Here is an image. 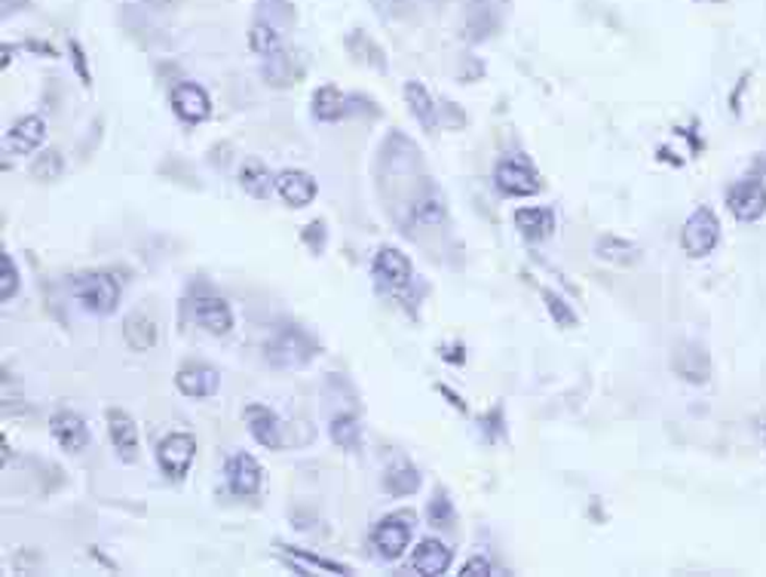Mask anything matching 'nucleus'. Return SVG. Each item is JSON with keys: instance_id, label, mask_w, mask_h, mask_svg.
Masks as SVG:
<instances>
[{"instance_id": "nucleus-1", "label": "nucleus", "mask_w": 766, "mask_h": 577, "mask_svg": "<svg viewBox=\"0 0 766 577\" xmlns=\"http://www.w3.org/2000/svg\"><path fill=\"white\" fill-rule=\"evenodd\" d=\"M71 296L77 298V304L86 314L111 316L120 304L123 286L111 271H86L71 280Z\"/></svg>"}, {"instance_id": "nucleus-2", "label": "nucleus", "mask_w": 766, "mask_h": 577, "mask_svg": "<svg viewBox=\"0 0 766 577\" xmlns=\"http://www.w3.org/2000/svg\"><path fill=\"white\" fill-rule=\"evenodd\" d=\"M313 350L316 345L307 332H301L297 326H279L264 345V360L273 369H297V365L311 363Z\"/></svg>"}, {"instance_id": "nucleus-3", "label": "nucleus", "mask_w": 766, "mask_h": 577, "mask_svg": "<svg viewBox=\"0 0 766 577\" xmlns=\"http://www.w3.org/2000/svg\"><path fill=\"white\" fill-rule=\"evenodd\" d=\"M414 528H417V516L411 510H396L384 516L372 531V546H375L377 556L387 562L399 560L414 538Z\"/></svg>"}, {"instance_id": "nucleus-4", "label": "nucleus", "mask_w": 766, "mask_h": 577, "mask_svg": "<svg viewBox=\"0 0 766 577\" xmlns=\"http://www.w3.org/2000/svg\"><path fill=\"white\" fill-rule=\"evenodd\" d=\"M494 184L506 197H537L539 191H543V179H539L537 166L531 164L527 157H522V154L503 157L500 164L494 166Z\"/></svg>"}, {"instance_id": "nucleus-5", "label": "nucleus", "mask_w": 766, "mask_h": 577, "mask_svg": "<svg viewBox=\"0 0 766 577\" xmlns=\"http://www.w3.org/2000/svg\"><path fill=\"white\" fill-rule=\"evenodd\" d=\"M720 243V221L718 215L712 213L708 206H700L696 213H690V218L681 228V247L690 259H705L712 255Z\"/></svg>"}, {"instance_id": "nucleus-6", "label": "nucleus", "mask_w": 766, "mask_h": 577, "mask_svg": "<svg viewBox=\"0 0 766 577\" xmlns=\"http://www.w3.org/2000/svg\"><path fill=\"white\" fill-rule=\"evenodd\" d=\"M196 458V436L187 430H175V433H166L163 440L157 443V464L163 470V477L169 479H184L191 473Z\"/></svg>"}, {"instance_id": "nucleus-7", "label": "nucleus", "mask_w": 766, "mask_h": 577, "mask_svg": "<svg viewBox=\"0 0 766 577\" xmlns=\"http://www.w3.org/2000/svg\"><path fill=\"white\" fill-rule=\"evenodd\" d=\"M372 277L377 280V286H384L390 292H399V289H408L411 280H414V264H411L405 252H399L396 247H384L375 252Z\"/></svg>"}, {"instance_id": "nucleus-8", "label": "nucleus", "mask_w": 766, "mask_h": 577, "mask_svg": "<svg viewBox=\"0 0 766 577\" xmlns=\"http://www.w3.org/2000/svg\"><path fill=\"white\" fill-rule=\"evenodd\" d=\"M169 105H172V111H175V117H179L181 123H187V127H196V123L209 120V115H212V99H209V93L194 81H181L179 86H172Z\"/></svg>"}, {"instance_id": "nucleus-9", "label": "nucleus", "mask_w": 766, "mask_h": 577, "mask_svg": "<svg viewBox=\"0 0 766 577\" xmlns=\"http://www.w3.org/2000/svg\"><path fill=\"white\" fill-rule=\"evenodd\" d=\"M727 209L733 213L735 221L749 225L766 215V184L757 179H742V182L730 184L727 191Z\"/></svg>"}, {"instance_id": "nucleus-10", "label": "nucleus", "mask_w": 766, "mask_h": 577, "mask_svg": "<svg viewBox=\"0 0 766 577\" xmlns=\"http://www.w3.org/2000/svg\"><path fill=\"white\" fill-rule=\"evenodd\" d=\"M671 369L686 384H708L712 378V360L700 341H681L671 350Z\"/></svg>"}, {"instance_id": "nucleus-11", "label": "nucleus", "mask_w": 766, "mask_h": 577, "mask_svg": "<svg viewBox=\"0 0 766 577\" xmlns=\"http://www.w3.org/2000/svg\"><path fill=\"white\" fill-rule=\"evenodd\" d=\"M224 479L228 489L240 497H255L262 492V464L255 461L248 452H236L224 461Z\"/></svg>"}, {"instance_id": "nucleus-12", "label": "nucleus", "mask_w": 766, "mask_h": 577, "mask_svg": "<svg viewBox=\"0 0 766 577\" xmlns=\"http://www.w3.org/2000/svg\"><path fill=\"white\" fill-rule=\"evenodd\" d=\"M191 314H194L196 326L209 335H228L233 329V311L221 296H196Z\"/></svg>"}, {"instance_id": "nucleus-13", "label": "nucleus", "mask_w": 766, "mask_h": 577, "mask_svg": "<svg viewBox=\"0 0 766 577\" xmlns=\"http://www.w3.org/2000/svg\"><path fill=\"white\" fill-rule=\"evenodd\" d=\"M105 418H108V436H111L117 458L123 464L138 461V428H135L132 414L123 409H108Z\"/></svg>"}, {"instance_id": "nucleus-14", "label": "nucleus", "mask_w": 766, "mask_h": 577, "mask_svg": "<svg viewBox=\"0 0 766 577\" xmlns=\"http://www.w3.org/2000/svg\"><path fill=\"white\" fill-rule=\"evenodd\" d=\"M243 421L248 428V436L264 448H279L282 446V424L273 409H267L262 402H252L243 409Z\"/></svg>"}, {"instance_id": "nucleus-15", "label": "nucleus", "mask_w": 766, "mask_h": 577, "mask_svg": "<svg viewBox=\"0 0 766 577\" xmlns=\"http://www.w3.org/2000/svg\"><path fill=\"white\" fill-rule=\"evenodd\" d=\"M218 369L209 363H184L175 372V387L181 396H191V399H206L218 390Z\"/></svg>"}, {"instance_id": "nucleus-16", "label": "nucleus", "mask_w": 766, "mask_h": 577, "mask_svg": "<svg viewBox=\"0 0 766 577\" xmlns=\"http://www.w3.org/2000/svg\"><path fill=\"white\" fill-rule=\"evenodd\" d=\"M49 433H52V440L65 448V452H71V455H77V452H83V448L89 446V428H86V421H83L77 412H68V409L52 412V418H49Z\"/></svg>"}, {"instance_id": "nucleus-17", "label": "nucleus", "mask_w": 766, "mask_h": 577, "mask_svg": "<svg viewBox=\"0 0 766 577\" xmlns=\"http://www.w3.org/2000/svg\"><path fill=\"white\" fill-rule=\"evenodd\" d=\"M277 191L292 209H301L316 200V179L304 169H282L277 176Z\"/></svg>"}, {"instance_id": "nucleus-18", "label": "nucleus", "mask_w": 766, "mask_h": 577, "mask_svg": "<svg viewBox=\"0 0 766 577\" xmlns=\"http://www.w3.org/2000/svg\"><path fill=\"white\" fill-rule=\"evenodd\" d=\"M515 231L522 233L527 243H539L555 231V209L552 206H522L512 215Z\"/></svg>"}, {"instance_id": "nucleus-19", "label": "nucleus", "mask_w": 766, "mask_h": 577, "mask_svg": "<svg viewBox=\"0 0 766 577\" xmlns=\"http://www.w3.org/2000/svg\"><path fill=\"white\" fill-rule=\"evenodd\" d=\"M454 562V553L441 544L439 538H424L417 550L411 553V568L417 575H445Z\"/></svg>"}, {"instance_id": "nucleus-20", "label": "nucleus", "mask_w": 766, "mask_h": 577, "mask_svg": "<svg viewBox=\"0 0 766 577\" xmlns=\"http://www.w3.org/2000/svg\"><path fill=\"white\" fill-rule=\"evenodd\" d=\"M350 108H353V99L343 96L341 89L331 86V83L319 86L311 99V111L319 123H338V120H343V117L350 115Z\"/></svg>"}, {"instance_id": "nucleus-21", "label": "nucleus", "mask_w": 766, "mask_h": 577, "mask_svg": "<svg viewBox=\"0 0 766 577\" xmlns=\"http://www.w3.org/2000/svg\"><path fill=\"white\" fill-rule=\"evenodd\" d=\"M44 139H47V123H44V117L37 115L22 117L7 132V145L16 154H32V151L44 145Z\"/></svg>"}, {"instance_id": "nucleus-22", "label": "nucleus", "mask_w": 766, "mask_h": 577, "mask_svg": "<svg viewBox=\"0 0 766 577\" xmlns=\"http://www.w3.org/2000/svg\"><path fill=\"white\" fill-rule=\"evenodd\" d=\"M421 470L411 461H392L384 473V492L392 497H411L421 492Z\"/></svg>"}, {"instance_id": "nucleus-23", "label": "nucleus", "mask_w": 766, "mask_h": 577, "mask_svg": "<svg viewBox=\"0 0 766 577\" xmlns=\"http://www.w3.org/2000/svg\"><path fill=\"white\" fill-rule=\"evenodd\" d=\"M405 101L408 108H411V115L417 117V123H421L426 132H436V127H439V108H436V99L429 96V89H426L424 83L408 81Z\"/></svg>"}, {"instance_id": "nucleus-24", "label": "nucleus", "mask_w": 766, "mask_h": 577, "mask_svg": "<svg viewBox=\"0 0 766 577\" xmlns=\"http://www.w3.org/2000/svg\"><path fill=\"white\" fill-rule=\"evenodd\" d=\"M236 179H240V188H243L245 194L255 200L270 197V194L277 191V176H273L262 160H245V164L240 166V176H236Z\"/></svg>"}, {"instance_id": "nucleus-25", "label": "nucleus", "mask_w": 766, "mask_h": 577, "mask_svg": "<svg viewBox=\"0 0 766 577\" xmlns=\"http://www.w3.org/2000/svg\"><path fill=\"white\" fill-rule=\"evenodd\" d=\"M279 550H282V556H289L292 560V565L297 568V572H319V575H350V568L343 565V562H335V560H326V556H316V553H307V550H301V546H292V544H279Z\"/></svg>"}, {"instance_id": "nucleus-26", "label": "nucleus", "mask_w": 766, "mask_h": 577, "mask_svg": "<svg viewBox=\"0 0 766 577\" xmlns=\"http://www.w3.org/2000/svg\"><path fill=\"white\" fill-rule=\"evenodd\" d=\"M595 255H598L601 262L620 264V267H625V264L641 262V247L629 243V240H622V237L607 233V237H601V240L595 243Z\"/></svg>"}, {"instance_id": "nucleus-27", "label": "nucleus", "mask_w": 766, "mask_h": 577, "mask_svg": "<svg viewBox=\"0 0 766 577\" xmlns=\"http://www.w3.org/2000/svg\"><path fill=\"white\" fill-rule=\"evenodd\" d=\"M328 436H331V443L335 446H341L343 452H356V448L362 446V428H360V418L353 412H341L331 418V424H328Z\"/></svg>"}, {"instance_id": "nucleus-28", "label": "nucleus", "mask_w": 766, "mask_h": 577, "mask_svg": "<svg viewBox=\"0 0 766 577\" xmlns=\"http://www.w3.org/2000/svg\"><path fill=\"white\" fill-rule=\"evenodd\" d=\"M123 338H126V345L132 347V350H150V347L157 345V323L150 320L147 314H130L126 316V323H123Z\"/></svg>"}, {"instance_id": "nucleus-29", "label": "nucleus", "mask_w": 766, "mask_h": 577, "mask_svg": "<svg viewBox=\"0 0 766 577\" xmlns=\"http://www.w3.org/2000/svg\"><path fill=\"white\" fill-rule=\"evenodd\" d=\"M411 215H414L417 225H439L441 218H445V200L439 197V191L436 188H424L421 197L414 200V206H411Z\"/></svg>"}, {"instance_id": "nucleus-30", "label": "nucleus", "mask_w": 766, "mask_h": 577, "mask_svg": "<svg viewBox=\"0 0 766 577\" xmlns=\"http://www.w3.org/2000/svg\"><path fill=\"white\" fill-rule=\"evenodd\" d=\"M248 50L264 59H273L282 52V40H279L277 28H270L267 22H255L252 32H248Z\"/></svg>"}, {"instance_id": "nucleus-31", "label": "nucleus", "mask_w": 766, "mask_h": 577, "mask_svg": "<svg viewBox=\"0 0 766 577\" xmlns=\"http://www.w3.org/2000/svg\"><path fill=\"white\" fill-rule=\"evenodd\" d=\"M426 519H429V526L433 528H454L457 522V513H454V501L448 497V492L445 489H436V495H433V501L426 504Z\"/></svg>"}, {"instance_id": "nucleus-32", "label": "nucleus", "mask_w": 766, "mask_h": 577, "mask_svg": "<svg viewBox=\"0 0 766 577\" xmlns=\"http://www.w3.org/2000/svg\"><path fill=\"white\" fill-rule=\"evenodd\" d=\"M543 301H546V311H549V316H552L561 329H571V326H576V314H573V308L568 304V301H564V298L558 296V292H552V289H543Z\"/></svg>"}, {"instance_id": "nucleus-33", "label": "nucleus", "mask_w": 766, "mask_h": 577, "mask_svg": "<svg viewBox=\"0 0 766 577\" xmlns=\"http://www.w3.org/2000/svg\"><path fill=\"white\" fill-rule=\"evenodd\" d=\"M19 296V267L13 264V255L3 249L0 252V301H13Z\"/></svg>"}, {"instance_id": "nucleus-34", "label": "nucleus", "mask_w": 766, "mask_h": 577, "mask_svg": "<svg viewBox=\"0 0 766 577\" xmlns=\"http://www.w3.org/2000/svg\"><path fill=\"white\" fill-rule=\"evenodd\" d=\"M478 428H482V436H485V443L488 446H494L497 440H503L506 436V412L503 406H494V409H488V412L478 418Z\"/></svg>"}, {"instance_id": "nucleus-35", "label": "nucleus", "mask_w": 766, "mask_h": 577, "mask_svg": "<svg viewBox=\"0 0 766 577\" xmlns=\"http://www.w3.org/2000/svg\"><path fill=\"white\" fill-rule=\"evenodd\" d=\"M62 172H65V160H62V154H59V151H47V154H40V157H37V164H34V176H37L40 182H56Z\"/></svg>"}, {"instance_id": "nucleus-36", "label": "nucleus", "mask_w": 766, "mask_h": 577, "mask_svg": "<svg viewBox=\"0 0 766 577\" xmlns=\"http://www.w3.org/2000/svg\"><path fill=\"white\" fill-rule=\"evenodd\" d=\"M68 52H71V65H74V71H77V77L83 81V86H89L93 83V74H89V65H86V52H83V47L71 37L68 40Z\"/></svg>"}, {"instance_id": "nucleus-37", "label": "nucleus", "mask_w": 766, "mask_h": 577, "mask_svg": "<svg viewBox=\"0 0 766 577\" xmlns=\"http://www.w3.org/2000/svg\"><path fill=\"white\" fill-rule=\"evenodd\" d=\"M494 575V565L488 556H473L460 565V577H490Z\"/></svg>"}, {"instance_id": "nucleus-38", "label": "nucleus", "mask_w": 766, "mask_h": 577, "mask_svg": "<svg viewBox=\"0 0 766 577\" xmlns=\"http://www.w3.org/2000/svg\"><path fill=\"white\" fill-rule=\"evenodd\" d=\"M301 240H304V243H311L313 252L319 255V252H323V240H326V225H323L319 218L311 221V225L304 228V233H301Z\"/></svg>"}, {"instance_id": "nucleus-39", "label": "nucleus", "mask_w": 766, "mask_h": 577, "mask_svg": "<svg viewBox=\"0 0 766 577\" xmlns=\"http://www.w3.org/2000/svg\"><path fill=\"white\" fill-rule=\"evenodd\" d=\"M439 353H441V360H445V363L463 365V360H466V350H463V345H441Z\"/></svg>"}, {"instance_id": "nucleus-40", "label": "nucleus", "mask_w": 766, "mask_h": 577, "mask_svg": "<svg viewBox=\"0 0 766 577\" xmlns=\"http://www.w3.org/2000/svg\"><path fill=\"white\" fill-rule=\"evenodd\" d=\"M439 394L445 396V399H448L451 406H454L457 412L466 414V402H463V399H460V396H457V394H451V387H445V384H439Z\"/></svg>"}, {"instance_id": "nucleus-41", "label": "nucleus", "mask_w": 766, "mask_h": 577, "mask_svg": "<svg viewBox=\"0 0 766 577\" xmlns=\"http://www.w3.org/2000/svg\"><path fill=\"white\" fill-rule=\"evenodd\" d=\"M13 56H16V52H13ZM10 62H13V59H10V47H3V62H0V65L10 68Z\"/></svg>"}, {"instance_id": "nucleus-42", "label": "nucleus", "mask_w": 766, "mask_h": 577, "mask_svg": "<svg viewBox=\"0 0 766 577\" xmlns=\"http://www.w3.org/2000/svg\"><path fill=\"white\" fill-rule=\"evenodd\" d=\"M757 430H761V436H764V443H766V418H761V421H757Z\"/></svg>"}, {"instance_id": "nucleus-43", "label": "nucleus", "mask_w": 766, "mask_h": 577, "mask_svg": "<svg viewBox=\"0 0 766 577\" xmlns=\"http://www.w3.org/2000/svg\"><path fill=\"white\" fill-rule=\"evenodd\" d=\"M757 169H764L766 172V154H761V157H757Z\"/></svg>"}]
</instances>
